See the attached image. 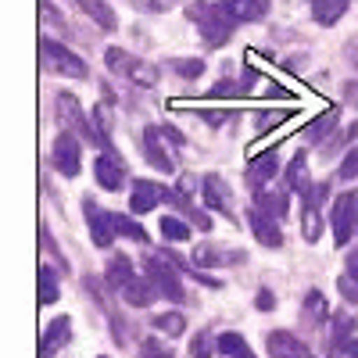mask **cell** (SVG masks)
Segmentation results:
<instances>
[{"instance_id":"37","label":"cell","mask_w":358,"mask_h":358,"mask_svg":"<svg viewBox=\"0 0 358 358\" xmlns=\"http://www.w3.org/2000/svg\"><path fill=\"white\" fill-rule=\"evenodd\" d=\"M330 129H334V115H326V118H315V126H308V136L319 140V136H326Z\"/></svg>"},{"instance_id":"6","label":"cell","mask_w":358,"mask_h":358,"mask_svg":"<svg viewBox=\"0 0 358 358\" xmlns=\"http://www.w3.org/2000/svg\"><path fill=\"white\" fill-rule=\"evenodd\" d=\"M322 201H326V187L322 183H312V190L301 194V233H305L308 244H315L322 236V215H319Z\"/></svg>"},{"instance_id":"26","label":"cell","mask_w":358,"mask_h":358,"mask_svg":"<svg viewBox=\"0 0 358 358\" xmlns=\"http://www.w3.org/2000/svg\"><path fill=\"white\" fill-rule=\"evenodd\" d=\"M155 330L165 334V337H179L187 330V319L179 312H162V315H155Z\"/></svg>"},{"instance_id":"13","label":"cell","mask_w":358,"mask_h":358,"mask_svg":"<svg viewBox=\"0 0 358 358\" xmlns=\"http://www.w3.org/2000/svg\"><path fill=\"white\" fill-rule=\"evenodd\" d=\"M248 222H251V229H255V241H258L262 248H280V244H283L280 222H276L273 215H268V212H262V208H251Z\"/></svg>"},{"instance_id":"16","label":"cell","mask_w":358,"mask_h":358,"mask_svg":"<svg viewBox=\"0 0 358 358\" xmlns=\"http://www.w3.org/2000/svg\"><path fill=\"white\" fill-rule=\"evenodd\" d=\"M118 294H122V301H129L133 308H147V305H151L155 301V297H162L158 294V287L151 283V280H140V276H133L122 290H118Z\"/></svg>"},{"instance_id":"7","label":"cell","mask_w":358,"mask_h":358,"mask_svg":"<svg viewBox=\"0 0 358 358\" xmlns=\"http://www.w3.org/2000/svg\"><path fill=\"white\" fill-rule=\"evenodd\" d=\"M50 162H54V169L62 172V176H79V169H83V151H79V140H76V133H62L54 140V151H50Z\"/></svg>"},{"instance_id":"35","label":"cell","mask_w":358,"mask_h":358,"mask_svg":"<svg viewBox=\"0 0 358 358\" xmlns=\"http://www.w3.org/2000/svg\"><path fill=\"white\" fill-rule=\"evenodd\" d=\"M351 334H355V319L341 315V319H337V326H334V348H337V344H344V341H351Z\"/></svg>"},{"instance_id":"28","label":"cell","mask_w":358,"mask_h":358,"mask_svg":"<svg viewBox=\"0 0 358 358\" xmlns=\"http://www.w3.org/2000/svg\"><path fill=\"white\" fill-rule=\"evenodd\" d=\"M79 4L94 22H101L104 29H115V15H111V8L104 4V0H79Z\"/></svg>"},{"instance_id":"34","label":"cell","mask_w":358,"mask_h":358,"mask_svg":"<svg viewBox=\"0 0 358 358\" xmlns=\"http://www.w3.org/2000/svg\"><path fill=\"white\" fill-rule=\"evenodd\" d=\"M111 219H115V233H126L129 241H147V233L133 219H126V215H111Z\"/></svg>"},{"instance_id":"8","label":"cell","mask_w":358,"mask_h":358,"mask_svg":"<svg viewBox=\"0 0 358 358\" xmlns=\"http://www.w3.org/2000/svg\"><path fill=\"white\" fill-rule=\"evenodd\" d=\"M83 215H86V226H90L94 244H97V248H111V241H115V219L104 212L94 197L83 201Z\"/></svg>"},{"instance_id":"29","label":"cell","mask_w":358,"mask_h":358,"mask_svg":"<svg viewBox=\"0 0 358 358\" xmlns=\"http://www.w3.org/2000/svg\"><path fill=\"white\" fill-rule=\"evenodd\" d=\"M326 312H330V308H326V297H322L319 290H308V297H305V319H308L312 326H319V322L326 319Z\"/></svg>"},{"instance_id":"20","label":"cell","mask_w":358,"mask_h":358,"mask_svg":"<svg viewBox=\"0 0 358 358\" xmlns=\"http://www.w3.org/2000/svg\"><path fill=\"white\" fill-rule=\"evenodd\" d=\"M104 276H108V283H111L115 290H122L136 273H133V262H129L126 255H111V262H108V268H104Z\"/></svg>"},{"instance_id":"4","label":"cell","mask_w":358,"mask_h":358,"mask_svg":"<svg viewBox=\"0 0 358 358\" xmlns=\"http://www.w3.org/2000/svg\"><path fill=\"white\" fill-rule=\"evenodd\" d=\"M330 226H334V244L348 248L351 236L358 229V190H344L334 201V212H330Z\"/></svg>"},{"instance_id":"23","label":"cell","mask_w":358,"mask_h":358,"mask_svg":"<svg viewBox=\"0 0 358 358\" xmlns=\"http://www.w3.org/2000/svg\"><path fill=\"white\" fill-rule=\"evenodd\" d=\"M194 262H201V265H226V262H244V255H241V251L229 255V251H222V248H215V244H201V248L194 251Z\"/></svg>"},{"instance_id":"30","label":"cell","mask_w":358,"mask_h":358,"mask_svg":"<svg viewBox=\"0 0 358 358\" xmlns=\"http://www.w3.org/2000/svg\"><path fill=\"white\" fill-rule=\"evenodd\" d=\"M54 301H57V276L50 265H43L40 268V305H54Z\"/></svg>"},{"instance_id":"33","label":"cell","mask_w":358,"mask_h":358,"mask_svg":"<svg viewBox=\"0 0 358 358\" xmlns=\"http://www.w3.org/2000/svg\"><path fill=\"white\" fill-rule=\"evenodd\" d=\"M337 179H344V183L358 179V147H351V151L344 155V162H341V169H337Z\"/></svg>"},{"instance_id":"11","label":"cell","mask_w":358,"mask_h":358,"mask_svg":"<svg viewBox=\"0 0 358 358\" xmlns=\"http://www.w3.org/2000/svg\"><path fill=\"white\" fill-rule=\"evenodd\" d=\"M57 118L69 126V133L76 129V133H83L86 140H94V126H90V118H86V111L79 108V101L72 97V94H62L57 97Z\"/></svg>"},{"instance_id":"15","label":"cell","mask_w":358,"mask_h":358,"mask_svg":"<svg viewBox=\"0 0 358 358\" xmlns=\"http://www.w3.org/2000/svg\"><path fill=\"white\" fill-rule=\"evenodd\" d=\"M72 341V319L69 315H57L50 326H47V334L40 341V358H54L57 348H65Z\"/></svg>"},{"instance_id":"2","label":"cell","mask_w":358,"mask_h":358,"mask_svg":"<svg viewBox=\"0 0 358 358\" xmlns=\"http://www.w3.org/2000/svg\"><path fill=\"white\" fill-rule=\"evenodd\" d=\"M40 57H43V69L47 72H57V76H69V79H86L90 69L79 54H72L65 43H57L50 36L40 40Z\"/></svg>"},{"instance_id":"14","label":"cell","mask_w":358,"mask_h":358,"mask_svg":"<svg viewBox=\"0 0 358 358\" xmlns=\"http://www.w3.org/2000/svg\"><path fill=\"white\" fill-rule=\"evenodd\" d=\"M165 197H169V194H165L158 183H151V179H136L133 197H129V212H133V215H147V212H151V208H158Z\"/></svg>"},{"instance_id":"12","label":"cell","mask_w":358,"mask_h":358,"mask_svg":"<svg viewBox=\"0 0 358 358\" xmlns=\"http://www.w3.org/2000/svg\"><path fill=\"white\" fill-rule=\"evenodd\" d=\"M143 158L151 162V169H158V172H176V162H172V155L162 147V129L158 126H147L143 129Z\"/></svg>"},{"instance_id":"21","label":"cell","mask_w":358,"mask_h":358,"mask_svg":"<svg viewBox=\"0 0 358 358\" xmlns=\"http://www.w3.org/2000/svg\"><path fill=\"white\" fill-rule=\"evenodd\" d=\"M287 187H290L294 194H308V190H312V176H308L305 155H297V158L290 162V169H287Z\"/></svg>"},{"instance_id":"38","label":"cell","mask_w":358,"mask_h":358,"mask_svg":"<svg viewBox=\"0 0 358 358\" xmlns=\"http://www.w3.org/2000/svg\"><path fill=\"white\" fill-rule=\"evenodd\" d=\"M330 358H358V341H344V344H337Z\"/></svg>"},{"instance_id":"19","label":"cell","mask_w":358,"mask_h":358,"mask_svg":"<svg viewBox=\"0 0 358 358\" xmlns=\"http://www.w3.org/2000/svg\"><path fill=\"white\" fill-rule=\"evenodd\" d=\"M348 4H351V0H312V18L319 25H334V22L344 18Z\"/></svg>"},{"instance_id":"39","label":"cell","mask_w":358,"mask_h":358,"mask_svg":"<svg viewBox=\"0 0 358 358\" xmlns=\"http://www.w3.org/2000/svg\"><path fill=\"white\" fill-rule=\"evenodd\" d=\"M255 305H258L262 312H273V308H276V297L268 294V290H258V297H255Z\"/></svg>"},{"instance_id":"17","label":"cell","mask_w":358,"mask_h":358,"mask_svg":"<svg viewBox=\"0 0 358 358\" xmlns=\"http://www.w3.org/2000/svg\"><path fill=\"white\" fill-rule=\"evenodd\" d=\"M268 355H273V358H312L301 341H297L294 334H283V330L268 334Z\"/></svg>"},{"instance_id":"42","label":"cell","mask_w":358,"mask_h":358,"mask_svg":"<svg viewBox=\"0 0 358 358\" xmlns=\"http://www.w3.org/2000/svg\"><path fill=\"white\" fill-rule=\"evenodd\" d=\"M101 358H104V355H101Z\"/></svg>"},{"instance_id":"32","label":"cell","mask_w":358,"mask_h":358,"mask_svg":"<svg viewBox=\"0 0 358 358\" xmlns=\"http://www.w3.org/2000/svg\"><path fill=\"white\" fill-rule=\"evenodd\" d=\"M172 65H176V76H183V79H201L204 76L201 57H183V62H172Z\"/></svg>"},{"instance_id":"1","label":"cell","mask_w":358,"mask_h":358,"mask_svg":"<svg viewBox=\"0 0 358 358\" xmlns=\"http://www.w3.org/2000/svg\"><path fill=\"white\" fill-rule=\"evenodd\" d=\"M187 15H190V22L201 29V40H204V47L219 50V47H226V43H229L236 18H233L222 4H208V0H194V4L187 8Z\"/></svg>"},{"instance_id":"22","label":"cell","mask_w":358,"mask_h":358,"mask_svg":"<svg viewBox=\"0 0 358 358\" xmlns=\"http://www.w3.org/2000/svg\"><path fill=\"white\" fill-rule=\"evenodd\" d=\"M276 169H280V162H276V155H265V158H255L251 165H248V183L258 190L262 183H268V179L276 176Z\"/></svg>"},{"instance_id":"27","label":"cell","mask_w":358,"mask_h":358,"mask_svg":"<svg viewBox=\"0 0 358 358\" xmlns=\"http://www.w3.org/2000/svg\"><path fill=\"white\" fill-rule=\"evenodd\" d=\"M258 208H262V212H268L273 219H283L287 215V194L265 190V194H258Z\"/></svg>"},{"instance_id":"5","label":"cell","mask_w":358,"mask_h":358,"mask_svg":"<svg viewBox=\"0 0 358 358\" xmlns=\"http://www.w3.org/2000/svg\"><path fill=\"white\" fill-rule=\"evenodd\" d=\"M143 276L158 287L162 297H169V301H183V283H179V273H176L172 262H165L158 255H147L143 258Z\"/></svg>"},{"instance_id":"25","label":"cell","mask_w":358,"mask_h":358,"mask_svg":"<svg viewBox=\"0 0 358 358\" xmlns=\"http://www.w3.org/2000/svg\"><path fill=\"white\" fill-rule=\"evenodd\" d=\"M219 351L226 358H255V351L248 348V341L241 334H219Z\"/></svg>"},{"instance_id":"36","label":"cell","mask_w":358,"mask_h":358,"mask_svg":"<svg viewBox=\"0 0 358 358\" xmlns=\"http://www.w3.org/2000/svg\"><path fill=\"white\" fill-rule=\"evenodd\" d=\"M337 287H341V294H344V301L358 305V280H351V276H341V280H337Z\"/></svg>"},{"instance_id":"9","label":"cell","mask_w":358,"mask_h":358,"mask_svg":"<svg viewBox=\"0 0 358 358\" xmlns=\"http://www.w3.org/2000/svg\"><path fill=\"white\" fill-rule=\"evenodd\" d=\"M94 176H97V187L101 190H122V183H126V162L118 158L115 151H101L97 155V162H94Z\"/></svg>"},{"instance_id":"31","label":"cell","mask_w":358,"mask_h":358,"mask_svg":"<svg viewBox=\"0 0 358 358\" xmlns=\"http://www.w3.org/2000/svg\"><path fill=\"white\" fill-rule=\"evenodd\" d=\"M215 351H219V337H212L208 330L190 341V358H212Z\"/></svg>"},{"instance_id":"18","label":"cell","mask_w":358,"mask_h":358,"mask_svg":"<svg viewBox=\"0 0 358 358\" xmlns=\"http://www.w3.org/2000/svg\"><path fill=\"white\" fill-rule=\"evenodd\" d=\"M236 22H258L268 11V0H219Z\"/></svg>"},{"instance_id":"40","label":"cell","mask_w":358,"mask_h":358,"mask_svg":"<svg viewBox=\"0 0 358 358\" xmlns=\"http://www.w3.org/2000/svg\"><path fill=\"white\" fill-rule=\"evenodd\" d=\"M348 276H351V280H358V251L348 258Z\"/></svg>"},{"instance_id":"41","label":"cell","mask_w":358,"mask_h":358,"mask_svg":"<svg viewBox=\"0 0 358 358\" xmlns=\"http://www.w3.org/2000/svg\"><path fill=\"white\" fill-rule=\"evenodd\" d=\"M176 4H179V0H151L155 11H169V8H176Z\"/></svg>"},{"instance_id":"10","label":"cell","mask_w":358,"mask_h":358,"mask_svg":"<svg viewBox=\"0 0 358 358\" xmlns=\"http://www.w3.org/2000/svg\"><path fill=\"white\" fill-rule=\"evenodd\" d=\"M201 190H204V204H208V208H215L219 215H226L229 222H236V212H233V197H229V187L222 183V176H204Z\"/></svg>"},{"instance_id":"3","label":"cell","mask_w":358,"mask_h":358,"mask_svg":"<svg viewBox=\"0 0 358 358\" xmlns=\"http://www.w3.org/2000/svg\"><path fill=\"white\" fill-rule=\"evenodd\" d=\"M104 62H108L111 72L133 79L136 86H155V83H158V69H155V65H147V62H140L136 54H129V50H122V47H108Z\"/></svg>"},{"instance_id":"24","label":"cell","mask_w":358,"mask_h":358,"mask_svg":"<svg viewBox=\"0 0 358 358\" xmlns=\"http://www.w3.org/2000/svg\"><path fill=\"white\" fill-rule=\"evenodd\" d=\"M158 229H162L165 241H172V244H183V241H190V222H187V219L165 215V219L158 222Z\"/></svg>"}]
</instances>
